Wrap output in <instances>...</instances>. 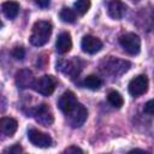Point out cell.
<instances>
[{
    "label": "cell",
    "instance_id": "14",
    "mask_svg": "<svg viewBox=\"0 0 154 154\" xmlns=\"http://www.w3.org/2000/svg\"><path fill=\"white\" fill-rule=\"evenodd\" d=\"M18 123L16 119L11 117H2L0 119V130L4 135L6 136H13L14 132L17 131Z\"/></svg>",
    "mask_w": 154,
    "mask_h": 154
},
{
    "label": "cell",
    "instance_id": "9",
    "mask_svg": "<svg viewBox=\"0 0 154 154\" xmlns=\"http://www.w3.org/2000/svg\"><path fill=\"white\" fill-rule=\"evenodd\" d=\"M81 48L83 52H85L88 54H95L101 51L102 42H101V40H99L95 36L85 35L81 41Z\"/></svg>",
    "mask_w": 154,
    "mask_h": 154
},
{
    "label": "cell",
    "instance_id": "18",
    "mask_svg": "<svg viewBox=\"0 0 154 154\" xmlns=\"http://www.w3.org/2000/svg\"><path fill=\"white\" fill-rule=\"evenodd\" d=\"M107 100L111 103V106H113L114 108H120L124 105V99H123L122 94L117 90L109 91L108 95H107Z\"/></svg>",
    "mask_w": 154,
    "mask_h": 154
},
{
    "label": "cell",
    "instance_id": "5",
    "mask_svg": "<svg viewBox=\"0 0 154 154\" xmlns=\"http://www.w3.org/2000/svg\"><path fill=\"white\" fill-rule=\"evenodd\" d=\"M65 116L67 118L69 124L76 129V128H81L85 123V120L88 118V111L82 103L77 102V105Z\"/></svg>",
    "mask_w": 154,
    "mask_h": 154
},
{
    "label": "cell",
    "instance_id": "10",
    "mask_svg": "<svg viewBox=\"0 0 154 154\" xmlns=\"http://www.w3.org/2000/svg\"><path fill=\"white\" fill-rule=\"evenodd\" d=\"M77 97L75 95V93L67 90L65 93L61 94V96L59 97L58 100V106L60 108V111L64 113V114H67L76 105H77Z\"/></svg>",
    "mask_w": 154,
    "mask_h": 154
},
{
    "label": "cell",
    "instance_id": "21",
    "mask_svg": "<svg viewBox=\"0 0 154 154\" xmlns=\"http://www.w3.org/2000/svg\"><path fill=\"white\" fill-rule=\"evenodd\" d=\"M12 57L14 58V59H17V60H22L23 58H24V55H25V51H24V48L23 47H20V46H17V47H14L13 49H12Z\"/></svg>",
    "mask_w": 154,
    "mask_h": 154
},
{
    "label": "cell",
    "instance_id": "24",
    "mask_svg": "<svg viewBox=\"0 0 154 154\" xmlns=\"http://www.w3.org/2000/svg\"><path fill=\"white\" fill-rule=\"evenodd\" d=\"M65 153H83V150L81 148H78L77 146H70L69 148H66L64 150Z\"/></svg>",
    "mask_w": 154,
    "mask_h": 154
},
{
    "label": "cell",
    "instance_id": "1",
    "mask_svg": "<svg viewBox=\"0 0 154 154\" xmlns=\"http://www.w3.org/2000/svg\"><path fill=\"white\" fill-rule=\"evenodd\" d=\"M52 34V24L47 20H37L31 29L30 34V43L35 47L45 46Z\"/></svg>",
    "mask_w": 154,
    "mask_h": 154
},
{
    "label": "cell",
    "instance_id": "3",
    "mask_svg": "<svg viewBox=\"0 0 154 154\" xmlns=\"http://www.w3.org/2000/svg\"><path fill=\"white\" fill-rule=\"evenodd\" d=\"M130 66H131V64L128 60H122V59L111 57L109 59L103 61V65L101 67L105 72H107L109 75L119 76V75H123L124 72H126L130 69Z\"/></svg>",
    "mask_w": 154,
    "mask_h": 154
},
{
    "label": "cell",
    "instance_id": "23",
    "mask_svg": "<svg viewBox=\"0 0 154 154\" xmlns=\"http://www.w3.org/2000/svg\"><path fill=\"white\" fill-rule=\"evenodd\" d=\"M143 111L147 114H154V99H152V100L146 102V105L143 107Z\"/></svg>",
    "mask_w": 154,
    "mask_h": 154
},
{
    "label": "cell",
    "instance_id": "20",
    "mask_svg": "<svg viewBox=\"0 0 154 154\" xmlns=\"http://www.w3.org/2000/svg\"><path fill=\"white\" fill-rule=\"evenodd\" d=\"M59 17H60V19L64 23H73L76 20V13H75V11L71 10V8H69V7H64L60 11Z\"/></svg>",
    "mask_w": 154,
    "mask_h": 154
},
{
    "label": "cell",
    "instance_id": "22",
    "mask_svg": "<svg viewBox=\"0 0 154 154\" xmlns=\"http://www.w3.org/2000/svg\"><path fill=\"white\" fill-rule=\"evenodd\" d=\"M22 152H23V148H22L19 144H14V146H12V147L5 149V150H4V154H6V153H10V154H19V153H22Z\"/></svg>",
    "mask_w": 154,
    "mask_h": 154
},
{
    "label": "cell",
    "instance_id": "2",
    "mask_svg": "<svg viewBox=\"0 0 154 154\" xmlns=\"http://www.w3.org/2000/svg\"><path fill=\"white\" fill-rule=\"evenodd\" d=\"M119 43L130 55H136L141 51V38L135 32H126L119 36Z\"/></svg>",
    "mask_w": 154,
    "mask_h": 154
},
{
    "label": "cell",
    "instance_id": "7",
    "mask_svg": "<svg viewBox=\"0 0 154 154\" xmlns=\"http://www.w3.org/2000/svg\"><path fill=\"white\" fill-rule=\"evenodd\" d=\"M28 138L32 146L38 147V148H48L53 143V140L49 135H47L37 129H30L28 131Z\"/></svg>",
    "mask_w": 154,
    "mask_h": 154
},
{
    "label": "cell",
    "instance_id": "8",
    "mask_svg": "<svg viewBox=\"0 0 154 154\" xmlns=\"http://www.w3.org/2000/svg\"><path fill=\"white\" fill-rule=\"evenodd\" d=\"M32 117L35 118V120L43 125V126H49L53 124L54 122V118H53V113L51 111V108L46 105V103H42L38 107H36L34 111H32Z\"/></svg>",
    "mask_w": 154,
    "mask_h": 154
},
{
    "label": "cell",
    "instance_id": "19",
    "mask_svg": "<svg viewBox=\"0 0 154 154\" xmlns=\"http://www.w3.org/2000/svg\"><path fill=\"white\" fill-rule=\"evenodd\" d=\"M91 6V2L90 0H77L75 4H73V7L76 10V12L79 14V16H84L89 8Z\"/></svg>",
    "mask_w": 154,
    "mask_h": 154
},
{
    "label": "cell",
    "instance_id": "4",
    "mask_svg": "<svg viewBox=\"0 0 154 154\" xmlns=\"http://www.w3.org/2000/svg\"><path fill=\"white\" fill-rule=\"evenodd\" d=\"M55 87H57L55 78L51 75H45V76L40 77L38 79H35L32 89L43 96H49L55 90Z\"/></svg>",
    "mask_w": 154,
    "mask_h": 154
},
{
    "label": "cell",
    "instance_id": "13",
    "mask_svg": "<svg viewBox=\"0 0 154 154\" xmlns=\"http://www.w3.org/2000/svg\"><path fill=\"white\" fill-rule=\"evenodd\" d=\"M72 47V40H71V35L67 31H64L61 34L58 35L57 41H55V49L59 54H65L67 52H70Z\"/></svg>",
    "mask_w": 154,
    "mask_h": 154
},
{
    "label": "cell",
    "instance_id": "25",
    "mask_svg": "<svg viewBox=\"0 0 154 154\" xmlns=\"http://www.w3.org/2000/svg\"><path fill=\"white\" fill-rule=\"evenodd\" d=\"M35 4L41 8H46L49 6V0H35Z\"/></svg>",
    "mask_w": 154,
    "mask_h": 154
},
{
    "label": "cell",
    "instance_id": "16",
    "mask_svg": "<svg viewBox=\"0 0 154 154\" xmlns=\"http://www.w3.org/2000/svg\"><path fill=\"white\" fill-rule=\"evenodd\" d=\"M2 13L8 19H14L19 13V4L17 1H5L1 5Z\"/></svg>",
    "mask_w": 154,
    "mask_h": 154
},
{
    "label": "cell",
    "instance_id": "6",
    "mask_svg": "<svg viewBox=\"0 0 154 154\" xmlns=\"http://www.w3.org/2000/svg\"><path fill=\"white\" fill-rule=\"evenodd\" d=\"M148 84H149L148 77H147L146 75H138V76L134 77V78L129 82L128 90H129L130 95L137 97V96L143 95V94L148 90Z\"/></svg>",
    "mask_w": 154,
    "mask_h": 154
},
{
    "label": "cell",
    "instance_id": "11",
    "mask_svg": "<svg viewBox=\"0 0 154 154\" xmlns=\"http://www.w3.org/2000/svg\"><path fill=\"white\" fill-rule=\"evenodd\" d=\"M16 84L18 88L20 89H26V88H32L34 83H35V78H34V75L30 70L28 69H23L20 71H18L16 73Z\"/></svg>",
    "mask_w": 154,
    "mask_h": 154
},
{
    "label": "cell",
    "instance_id": "17",
    "mask_svg": "<svg viewBox=\"0 0 154 154\" xmlns=\"http://www.w3.org/2000/svg\"><path fill=\"white\" fill-rule=\"evenodd\" d=\"M83 84H84L85 88H88L90 90H99L102 85V81H101L100 77H97L95 75H89L84 78Z\"/></svg>",
    "mask_w": 154,
    "mask_h": 154
},
{
    "label": "cell",
    "instance_id": "15",
    "mask_svg": "<svg viewBox=\"0 0 154 154\" xmlns=\"http://www.w3.org/2000/svg\"><path fill=\"white\" fill-rule=\"evenodd\" d=\"M77 63H78V59H75L73 61L59 60V61L57 63V70H60L63 73H65V75H70V76L78 75L79 70L76 69V67H78Z\"/></svg>",
    "mask_w": 154,
    "mask_h": 154
},
{
    "label": "cell",
    "instance_id": "12",
    "mask_svg": "<svg viewBox=\"0 0 154 154\" xmlns=\"http://www.w3.org/2000/svg\"><path fill=\"white\" fill-rule=\"evenodd\" d=\"M126 8H128L126 5L122 0H111L107 6L108 16L116 20H119L125 16Z\"/></svg>",
    "mask_w": 154,
    "mask_h": 154
}]
</instances>
